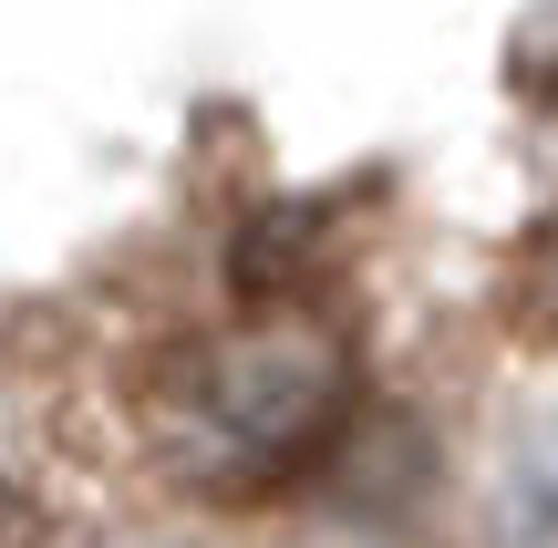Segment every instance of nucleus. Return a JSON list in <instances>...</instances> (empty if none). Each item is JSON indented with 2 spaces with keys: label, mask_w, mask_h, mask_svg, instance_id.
<instances>
[{
  "label": "nucleus",
  "mask_w": 558,
  "mask_h": 548,
  "mask_svg": "<svg viewBox=\"0 0 558 548\" xmlns=\"http://www.w3.org/2000/svg\"><path fill=\"white\" fill-rule=\"evenodd\" d=\"M145 425H156L166 476L197 497L290 487V476H320L331 446L352 435V352L290 310L197 331L156 363Z\"/></svg>",
  "instance_id": "nucleus-1"
},
{
  "label": "nucleus",
  "mask_w": 558,
  "mask_h": 548,
  "mask_svg": "<svg viewBox=\"0 0 558 548\" xmlns=\"http://www.w3.org/2000/svg\"><path fill=\"white\" fill-rule=\"evenodd\" d=\"M507 310H518V331L558 363V207L538 228H527V248H518V269H507Z\"/></svg>",
  "instance_id": "nucleus-2"
},
{
  "label": "nucleus",
  "mask_w": 558,
  "mask_h": 548,
  "mask_svg": "<svg viewBox=\"0 0 558 548\" xmlns=\"http://www.w3.org/2000/svg\"><path fill=\"white\" fill-rule=\"evenodd\" d=\"M518 528L527 538H558V425L527 446V466H518Z\"/></svg>",
  "instance_id": "nucleus-3"
},
{
  "label": "nucleus",
  "mask_w": 558,
  "mask_h": 548,
  "mask_svg": "<svg viewBox=\"0 0 558 548\" xmlns=\"http://www.w3.org/2000/svg\"><path fill=\"white\" fill-rule=\"evenodd\" d=\"M0 548H62V517L32 487H11V476H0Z\"/></svg>",
  "instance_id": "nucleus-4"
}]
</instances>
